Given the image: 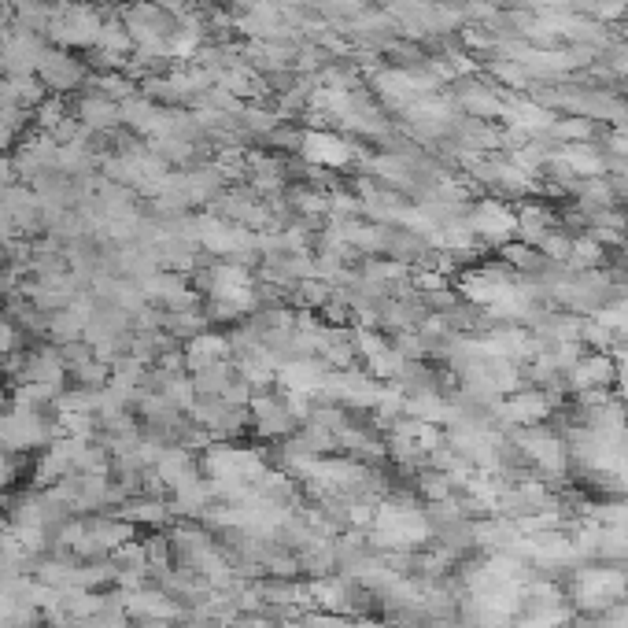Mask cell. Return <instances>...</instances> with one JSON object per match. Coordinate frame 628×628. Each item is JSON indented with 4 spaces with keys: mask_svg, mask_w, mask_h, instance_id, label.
<instances>
[{
    "mask_svg": "<svg viewBox=\"0 0 628 628\" xmlns=\"http://www.w3.org/2000/svg\"><path fill=\"white\" fill-rule=\"evenodd\" d=\"M204 289H207V300H211V311L218 318H237V314H248L259 303L255 296V278L248 274V266L233 263H215L207 270L204 278Z\"/></svg>",
    "mask_w": 628,
    "mask_h": 628,
    "instance_id": "1",
    "label": "cell"
},
{
    "mask_svg": "<svg viewBox=\"0 0 628 628\" xmlns=\"http://www.w3.org/2000/svg\"><path fill=\"white\" fill-rule=\"evenodd\" d=\"M104 23L97 19V8L89 4H56L52 8L49 37L63 49H85V45H97Z\"/></svg>",
    "mask_w": 628,
    "mask_h": 628,
    "instance_id": "2",
    "label": "cell"
},
{
    "mask_svg": "<svg viewBox=\"0 0 628 628\" xmlns=\"http://www.w3.org/2000/svg\"><path fill=\"white\" fill-rule=\"evenodd\" d=\"M193 241L204 248V252H215V255H241V252H252L255 237L252 233H244L241 226H233L226 218H196L193 222Z\"/></svg>",
    "mask_w": 628,
    "mask_h": 628,
    "instance_id": "3",
    "label": "cell"
},
{
    "mask_svg": "<svg viewBox=\"0 0 628 628\" xmlns=\"http://www.w3.org/2000/svg\"><path fill=\"white\" fill-rule=\"evenodd\" d=\"M37 78H41V85L56 89V93H71V89L82 85V63L74 60L71 52L45 49L41 52V63H37Z\"/></svg>",
    "mask_w": 628,
    "mask_h": 628,
    "instance_id": "4",
    "label": "cell"
},
{
    "mask_svg": "<svg viewBox=\"0 0 628 628\" xmlns=\"http://www.w3.org/2000/svg\"><path fill=\"white\" fill-rule=\"evenodd\" d=\"M152 473H156L159 484H167L170 492H178L182 484L196 481L200 477V466H196L193 451L189 447H178V444H167L163 451H159V462L152 466Z\"/></svg>",
    "mask_w": 628,
    "mask_h": 628,
    "instance_id": "5",
    "label": "cell"
},
{
    "mask_svg": "<svg viewBox=\"0 0 628 628\" xmlns=\"http://www.w3.org/2000/svg\"><path fill=\"white\" fill-rule=\"evenodd\" d=\"M252 418L255 429L263 436H285L292 433V425L300 422L296 414L289 411V399L285 396H252Z\"/></svg>",
    "mask_w": 628,
    "mask_h": 628,
    "instance_id": "6",
    "label": "cell"
},
{
    "mask_svg": "<svg viewBox=\"0 0 628 628\" xmlns=\"http://www.w3.org/2000/svg\"><path fill=\"white\" fill-rule=\"evenodd\" d=\"M462 292L470 296L473 303H484V307H499L514 292V281L503 274V270H481V274H470L462 281Z\"/></svg>",
    "mask_w": 628,
    "mask_h": 628,
    "instance_id": "7",
    "label": "cell"
},
{
    "mask_svg": "<svg viewBox=\"0 0 628 628\" xmlns=\"http://www.w3.org/2000/svg\"><path fill=\"white\" fill-rule=\"evenodd\" d=\"M185 366H189V374L200 370V366H211V363H226V355L233 351V344L226 337H215V333H196L189 337L185 344Z\"/></svg>",
    "mask_w": 628,
    "mask_h": 628,
    "instance_id": "8",
    "label": "cell"
},
{
    "mask_svg": "<svg viewBox=\"0 0 628 628\" xmlns=\"http://www.w3.org/2000/svg\"><path fill=\"white\" fill-rule=\"evenodd\" d=\"M614 363L603 359V355H592V359H577L573 363V374H569V385L577 388V392H599L614 381Z\"/></svg>",
    "mask_w": 628,
    "mask_h": 628,
    "instance_id": "9",
    "label": "cell"
},
{
    "mask_svg": "<svg viewBox=\"0 0 628 628\" xmlns=\"http://www.w3.org/2000/svg\"><path fill=\"white\" fill-rule=\"evenodd\" d=\"M78 122H82L85 130H108V126L122 122L119 104L108 100L104 93H89V97L78 100Z\"/></svg>",
    "mask_w": 628,
    "mask_h": 628,
    "instance_id": "10",
    "label": "cell"
},
{
    "mask_svg": "<svg viewBox=\"0 0 628 628\" xmlns=\"http://www.w3.org/2000/svg\"><path fill=\"white\" fill-rule=\"evenodd\" d=\"M503 414H507L514 425H536L551 414V399H547L544 392H518V396H510Z\"/></svg>",
    "mask_w": 628,
    "mask_h": 628,
    "instance_id": "11",
    "label": "cell"
},
{
    "mask_svg": "<svg viewBox=\"0 0 628 628\" xmlns=\"http://www.w3.org/2000/svg\"><path fill=\"white\" fill-rule=\"evenodd\" d=\"M303 156L314 159L318 167H340L348 159V145L333 133H311L307 145H303Z\"/></svg>",
    "mask_w": 628,
    "mask_h": 628,
    "instance_id": "12",
    "label": "cell"
},
{
    "mask_svg": "<svg viewBox=\"0 0 628 628\" xmlns=\"http://www.w3.org/2000/svg\"><path fill=\"white\" fill-rule=\"evenodd\" d=\"M193 388L196 396H222L226 388L237 381V370H233L230 363H211V366H200V370H193Z\"/></svg>",
    "mask_w": 628,
    "mask_h": 628,
    "instance_id": "13",
    "label": "cell"
},
{
    "mask_svg": "<svg viewBox=\"0 0 628 628\" xmlns=\"http://www.w3.org/2000/svg\"><path fill=\"white\" fill-rule=\"evenodd\" d=\"M170 514H174L170 503L159 496H145L126 507V521H130V525H148V529H163L170 521Z\"/></svg>",
    "mask_w": 628,
    "mask_h": 628,
    "instance_id": "14",
    "label": "cell"
},
{
    "mask_svg": "<svg viewBox=\"0 0 628 628\" xmlns=\"http://www.w3.org/2000/svg\"><path fill=\"white\" fill-rule=\"evenodd\" d=\"M473 226H477V233L492 237V241H499V237H507V233L514 230V222H510V218L503 215V211H492V207H484Z\"/></svg>",
    "mask_w": 628,
    "mask_h": 628,
    "instance_id": "15",
    "label": "cell"
},
{
    "mask_svg": "<svg viewBox=\"0 0 628 628\" xmlns=\"http://www.w3.org/2000/svg\"><path fill=\"white\" fill-rule=\"evenodd\" d=\"M15 348H19V326L12 318H0V359L15 355Z\"/></svg>",
    "mask_w": 628,
    "mask_h": 628,
    "instance_id": "16",
    "label": "cell"
},
{
    "mask_svg": "<svg viewBox=\"0 0 628 628\" xmlns=\"http://www.w3.org/2000/svg\"><path fill=\"white\" fill-rule=\"evenodd\" d=\"M300 296L303 303H314V307H322L329 300V285L326 281H303L300 285Z\"/></svg>",
    "mask_w": 628,
    "mask_h": 628,
    "instance_id": "17",
    "label": "cell"
},
{
    "mask_svg": "<svg viewBox=\"0 0 628 628\" xmlns=\"http://www.w3.org/2000/svg\"><path fill=\"white\" fill-rule=\"evenodd\" d=\"M603 326L614 329V333H628V303H617L603 314Z\"/></svg>",
    "mask_w": 628,
    "mask_h": 628,
    "instance_id": "18",
    "label": "cell"
},
{
    "mask_svg": "<svg viewBox=\"0 0 628 628\" xmlns=\"http://www.w3.org/2000/svg\"><path fill=\"white\" fill-rule=\"evenodd\" d=\"M19 477V462H15V451H0V488L15 484Z\"/></svg>",
    "mask_w": 628,
    "mask_h": 628,
    "instance_id": "19",
    "label": "cell"
}]
</instances>
